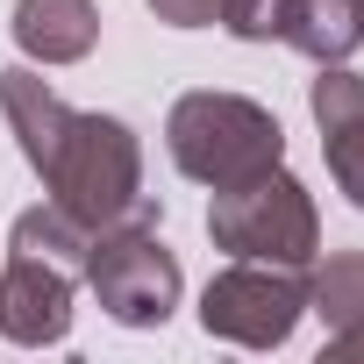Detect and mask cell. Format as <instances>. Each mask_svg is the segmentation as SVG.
Returning <instances> with one entry per match:
<instances>
[{"label": "cell", "mask_w": 364, "mask_h": 364, "mask_svg": "<svg viewBox=\"0 0 364 364\" xmlns=\"http://www.w3.org/2000/svg\"><path fill=\"white\" fill-rule=\"evenodd\" d=\"M43 193L79 215L93 236L122 229V222H157V200L143 193V143L122 114H79L58 143V157L43 164Z\"/></svg>", "instance_id": "1"}, {"label": "cell", "mask_w": 364, "mask_h": 364, "mask_svg": "<svg viewBox=\"0 0 364 364\" xmlns=\"http://www.w3.org/2000/svg\"><path fill=\"white\" fill-rule=\"evenodd\" d=\"M164 150H171V164L186 171L193 186L222 193V186H243V178L286 164V129H279V114L264 100L200 86V93H178L171 100Z\"/></svg>", "instance_id": "2"}, {"label": "cell", "mask_w": 364, "mask_h": 364, "mask_svg": "<svg viewBox=\"0 0 364 364\" xmlns=\"http://www.w3.org/2000/svg\"><path fill=\"white\" fill-rule=\"evenodd\" d=\"M208 236L222 257H257V264H293L307 272L314 250H321V215H314V193L286 164L243 178V186H222L215 208H208Z\"/></svg>", "instance_id": "3"}, {"label": "cell", "mask_w": 364, "mask_h": 364, "mask_svg": "<svg viewBox=\"0 0 364 364\" xmlns=\"http://www.w3.org/2000/svg\"><path fill=\"white\" fill-rule=\"evenodd\" d=\"M100 300L107 321L122 328H164L178 293H186V272L164 250L157 222H122V229H100L93 250H86V272H79Z\"/></svg>", "instance_id": "4"}, {"label": "cell", "mask_w": 364, "mask_h": 364, "mask_svg": "<svg viewBox=\"0 0 364 364\" xmlns=\"http://www.w3.org/2000/svg\"><path fill=\"white\" fill-rule=\"evenodd\" d=\"M307 314V279L293 264H257V257H229L208 293H200V328L236 343V350H279Z\"/></svg>", "instance_id": "5"}, {"label": "cell", "mask_w": 364, "mask_h": 364, "mask_svg": "<svg viewBox=\"0 0 364 364\" xmlns=\"http://www.w3.org/2000/svg\"><path fill=\"white\" fill-rule=\"evenodd\" d=\"M72 272L43 264V257H8L0 272V336L22 350H58L72 336Z\"/></svg>", "instance_id": "6"}, {"label": "cell", "mask_w": 364, "mask_h": 364, "mask_svg": "<svg viewBox=\"0 0 364 364\" xmlns=\"http://www.w3.org/2000/svg\"><path fill=\"white\" fill-rule=\"evenodd\" d=\"M0 114H8V129H15L29 171L43 178V164L58 157V143H65V129H72V100H65L36 65H8V72H0Z\"/></svg>", "instance_id": "7"}, {"label": "cell", "mask_w": 364, "mask_h": 364, "mask_svg": "<svg viewBox=\"0 0 364 364\" xmlns=\"http://www.w3.org/2000/svg\"><path fill=\"white\" fill-rule=\"evenodd\" d=\"M8 29L29 65H79L100 43V8L93 0H15Z\"/></svg>", "instance_id": "8"}, {"label": "cell", "mask_w": 364, "mask_h": 364, "mask_svg": "<svg viewBox=\"0 0 364 364\" xmlns=\"http://www.w3.org/2000/svg\"><path fill=\"white\" fill-rule=\"evenodd\" d=\"M279 43H293L307 65H350L364 43V0H286Z\"/></svg>", "instance_id": "9"}, {"label": "cell", "mask_w": 364, "mask_h": 364, "mask_svg": "<svg viewBox=\"0 0 364 364\" xmlns=\"http://www.w3.org/2000/svg\"><path fill=\"white\" fill-rule=\"evenodd\" d=\"M86 250H93V229H86L79 215H65L58 200L15 215V229H8V257H43V264H58V272H72V279L86 272Z\"/></svg>", "instance_id": "10"}, {"label": "cell", "mask_w": 364, "mask_h": 364, "mask_svg": "<svg viewBox=\"0 0 364 364\" xmlns=\"http://www.w3.org/2000/svg\"><path fill=\"white\" fill-rule=\"evenodd\" d=\"M307 314H321V328L364 321V250H336L307 272Z\"/></svg>", "instance_id": "11"}, {"label": "cell", "mask_w": 364, "mask_h": 364, "mask_svg": "<svg viewBox=\"0 0 364 364\" xmlns=\"http://www.w3.org/2000/svg\"><path fill=\"white\" fill-rule=\"evenodd\" d=\"M307 114H314V129H321V136H328V129L364 122V79H357L350 65H321V72H314V86H307Z\"/></svg>", "instance_id": "12"}, {"label": "cell", "mask_w": 364, "mask_h": 364, "mask_svg": "<svg viewBox=\"0 0 364 364\" xmlns=\"http://www.w3.org/2000/svg\"><path fill=\"white\" fill-rule=\"evenodd\" d=\"M321 157H328L336 193H343L350 208H364V122H350V129H328V136H321Z\"/></svg>", "instance_id": "13"}, {"label": "cell", "mask_w": 364, "mask_h": 364, "mask_svg": "<svg viewBox=\"0 0 364 364\" xmlns=\"http://www.w3.org/2000/svg\"><path fill=\"white\" fill-rule=\"evenodd\" d=\"M222 29H229L236 43H279L286 0H222Z\"/></svg>", "instance_id": "14"}, {"label": "cell", "mask_w": 364, "mask_h": 364, "mask_svg": "<svg viewBox=\"0 0 364 364\" xmlns=\"http://www.w3.org/2000/svg\"><path fill=\"white\" fill-rule=\"evenodd\" d=\"M150 15L171 29H215L222 22V0H150Z\"/></svg>", "instance_id": "15"}, {"label": "cell", "mask_w": 364, "mask_h": 364, "mask_svg": "<svg viewBox=\"0 0 364 364\" xmlns=\"http://www.w3.org/2000/svg\"><path fill=\"white\" fill-rule=\"evenodd\" d=\"M328 357H336V364H357V357H364V321H350V328H328Z\"/></svg>", "instance_id": "16"}]
</instances>
